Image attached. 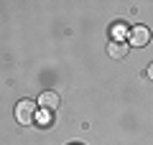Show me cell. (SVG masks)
Returning <instances> with one entry per match:
<instances>
[{"instance_id":"cell-1","label":"cell","mask_w":153,"mask_h":145,"mask_svg":"<svg viewBox=\"0 0 153 145\" xmlns=\"http://www.w3.org/2000/svg\"><path fill=\"white\" fill-rule=\"evenodd\" d=\"M16 120L21 125L36 122V102H33V99H21V102L16 104Z\"/></svg>"},{"instance_id":"cell-2","label":"cell","mask_w":153,"mask_h":145,"mask_svg":"<svg viewBox=\"0 0 153 145\" xmlns=\"http://www.w3.org/2000/svg\"><path fill=\"white\" fill-rule=\"evenodd\" d=\"M128 43H130V46H135V48L148 46V43H151V31H148L146 26L130 28V33H128Z\"/></svg>"},{"instance_id":"cell-3","label":"cell","mask_w":153,"mask_h":145,"mask_svg":"<svg viewBox=\"0 0 153 145\" xmlns=\"http://www.w3.org/2000/svg\"><path fill=\"white\" fill-rule=\"evenodd\" d=\"M38 104H41V109H49L51 112V109H56L61 104V97L56 92H44V94L38 97Z\"/></svg>"},{"instance_id":"cell-4","label":"cell","mask_w":153,"mask_h":145,"mask_svg":"<svg viewBox=\"0 0 153 145\" xmlns=\"http://www.w3.org/2000/svg\"><path fill=\"white\" fill-rule=\"evenodd\" d=\"M107 56H112V59H123V56H128V43H107Z\"/></svg>"},{"instance_id":"cell-5","label":"cell","mask_w":153,"mask_h":145,"mask_svg":"<svg viewBox=\"0 0 153 145\" xmlns=\"http://www.w3.org/2000/svg\"><path fill=\"white\" fill-rule=\"evenodd\" d=\"M110 33H112V38H115L117 43H125V38H128V33H130V31L125 28V23H115Z\"/></svg>"},{"instance_id":"cell-6","label":"cell","mask_w":153,"mask_h":145,"mask_svg":"<svg viewBox=\"0 0 153 145\" xmlns=\"http://www.w3.org/2000/svg\"><path fill=\"white\" fill-rule=\"evenodd\" d=\"M36 122L41 125V127H49V125H51V112H49V109H38V112H36Z\"/></svg>"},{"instance_id":"cell-7","label":"cell","mask_w":153,"mask_h":145,"mask_svg":"<svg viewBox=\"0 0 153 145\" xmlns=\"http://www.w3.org/2000/svg\"><path fill=\"white\" fill-rule=\"evenodd\" d=\"M148 79H153V64L148 66Z\"/></svg>"}]
</instances>
